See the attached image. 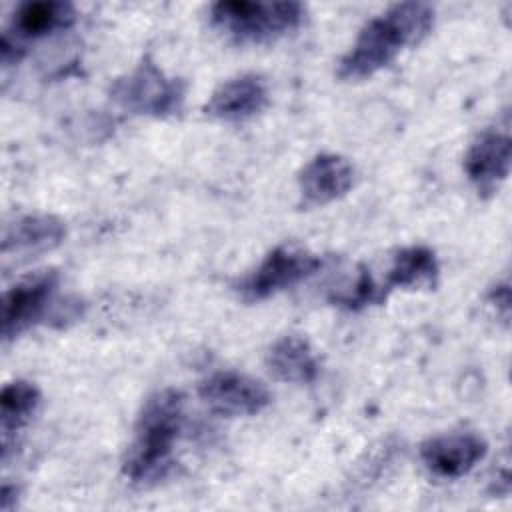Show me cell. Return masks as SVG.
<instances>
[{"mask_svg":"<svg viewBox=\"0 0 512 512\" xmlns=\"http://www.w3.org/2000/svg\"><path fill=\"white\" fill-rule=\"evenodd\" d=\"M434 24V8L426 2H400L372 18L354 46L338 62V78L362 80L388 66L404 46L418 44Z\"/></svg>","mask_w":512,"mask_h":512,"instance_id":"cell-1","label":"cell"},{"mask_svg":"<svg viewBox=\"0 0 512 512\" xmlns=\"http://www.w3.org/2000/svg\"><path fill=\"white\" fill-rule=\"evenodd\" d=\"M184 428V394L164 388L150 394L138 414L134 442L122 470L134 484L164 480L174 468V444Z\"/></svg>","mask_w":512,"mask_h":512,"instance_id":"cell-2","label":"cell"},{"mask_svg":"<svg viewBox=\"0 0 512 512\" xmlns=\"http://www.w3.org/2000/svg\"><path fill=\"white\" fill-rule=\"evenodd\" d=\"M302 18L304 6L294 0H220L210 8V20L214 28L240 44L272 42L298 28Z\"/></svg>","mask_w":512,"mask_h":512,"instance_id":"cell-3","label":"cell"},{"mask_svg":"<svg viewBox=\"0 0 512 512\" xmlns=\"http://www.w3.org/2000/svg\"><path fill=\"white\" fill-rule=\"evenodd\" d=\"M186 86L180 78L166 76L150 58H144L130 74L114 80L110 98L126 112L166 118L182 110Z\"/></svg>","mask_w":512,"mask_h":512,"instance_id":"cell-4","label":"cell"},{"mask_svg":"<svg viewBox=\"0 0 512 512\" xmlns=\"http://www.w3.org/2000/svg\"><path fill=\"white\" fill-rule=\"evenodd\" d=\"M320 266L322 260L316 254L298 248L278 246L268 252L258 268H254L236 284V292L248 302L264 300L312 276Z\"/></svg>","mask_w":512,"mask_h":512,"instance_id":"cell-5","label":"cell"},{"mask_svg":"<svg viewBox=\"0 0 512 512\" xmlns=\"http://www.w3.org/2000/svg\"><path fill=\"white\" fill-rule=\"evenodd\" d=\"M76 10L70 2L60 0H38L20 4L10 20L8 30H4L0 40L2 64H10L22 58L24 40L42 38L56 30H66L74 24Z\"/></svg>","mask_w":512,"mask_h":512,"instance_id":"cell-6","label":"cell"},{"mask_svg":"<svg viewBox=\"0 0 512 512\" xmlns=\"http://www.w3.org/2000/svg\"><path fill=\"white\" fill-rule=\"evenodd\" d=\"M198 394L212 412L222 416H252L270 404V392L262 382L234 370L206 376Z\"/></svg>","mask_w":512,"mask_h":512,"instance_id":"cell-7","label":"cell"},{"mask_svg":"<svg viewBox=\"0 0 512 512\" xmlns=\"http://www.w3.org/2000/svg\"><path fill=\"white\" fill-rule=\"evenodd\" d=\"M58 286L56 272H42L32 278H26L12 286L4 294L2 304V336L12 340L28 326L38 322L52 302V296Z\"/></svg>","mask_w":512,"mask_h":512,"instance_id":"cell-8","label":"cell"},{"mask_svg":"<svg viewBox=\"0 0 512 512\" xmlns=\"http://www.w3.org/2000/svg\"><path fill=\"white\" fill-rule=\"evenodd\" d=\"M512 144L508 130H484L464 156V172L480 196H490L510 172Z\"/></svg>","mask_w":512,"mask_h":512,"instance_id":"cell-9","label":"cell"},{"mask_svg":"<svg viewBox=\"0 0 512 512\" xmlns=\"http://www.w3.org/2000/svg\"><path fill=\"white\" fill-rule=\"evenodd\" d=\"M488 444L472 432L446 434L422 444L420 456L424 466L440 478H460L468 474L484 456Z\"/></svg>","mask_w":512,"mask_h":512,"instance_id":"cell-10","label":"cell"},{"mask_svg":"<svg viewBox=\"0 0 512 512\" xmlns=\"http://www.w3.org/2000/svg\"><path fill=\"white\" fill-rule=\"evenodd\" d=\"M268 104V86L260 74H240L220 84L204 106L206 116L224 122H242Z\"/></svg>","mask_w":512,"mask_h":512,"instance_id":"cell-11","label":"cell"},{"mask_svg":"<svg viewBox=\"0 0 512 512\" xmlns=\"http://www.w3.org/2000/svg\"><path fill=\"white\" fill-rule=\"evenodd\" d=\"M354 182L352 164L338 154H318L300 172L298 186L308 206H324L342 198Z\"/></svg>","mask_w":512,"mask_h":512,"instance_id":"cell-12","label":"cell"},{"mask_svg":"<svg viewBox=\"0 0 512 512\" xmlns=\"http://www.w3.org/2000/svg\"><path fill=\"white\" fill-rule=\"evenodd\" d=\"M66 226L50 214H26L6 224L2 234V254L30 258L54 250L62 244Z\"/></svg>","mask_w":512,"mask_h":512,"instance_id":"cell-13","label":"cell"},{"mask_svg":"<svg viewBox=\"0 0 512 512\" xmlns=\"http://www.w3.org/2000/svg\"><path fill=\"white\" fill-rule=\"evenodd\" d=\"M268 370L284 382L308 384L318 376V358L308 340L296 334L278 338L266 354Z\"/></svg>","mask_w":512,"mask_h":512,"instance_id":"cell-14","label":"cell"},{"mask_svg":"<svg viewBox=\"0 0 512 512\" xmlns=\"http://www.w3.org/2000/svg\"><path fill=\"white\" fill-rule=\"evenodd\" d=\"M40 404V390L24 380L10 382L0 392V432H2V460L8 458L16 434L28 424Z\"/></svg>","mask_w":512,"mask_h":512,"instance_id":"cell-15","label":"cell"},{"mask_svg":"<svg viewBox=\"0 0 512 512\" xmlns=\"http://www.w3.org/2000/svg\"><path fill=\"white\" fill-rule=\"evenodd\" d=\"M436 254L426 246H408L396 252L388 270L386 286L396 288H430L438 278Z\"/></svg>","mask_w":512,"mask_h":512,"instance_id":"cell-16","label":"cell"},{"mask_svg":"<svg viewBox=\"0 0 512 512\" xmlns=\"http://www.w3.org/2000/svg\"><path fill=\"white\" fill-rule=\"evenodd\" d=\"M488 300L496 308V314H500L502 320L508 322V314H510V290H508V284L502 282V284L494 286L490 290V294H488Z\"/></svg>","mask_w":512,"mask_h":512,"instance_id":"cell-17","label":"cell"},{"mask_svg":"<svg viewBox=\"0 0 512 512\" xmlns=\"http://www.w3.org/2000/svg\"><path fill=\"white\" fill-rule=\"evenodd\" d=\"M16 486H8L4 484L2 486V498H0V508L2 510H10L12 508V502H16Z\"/></svg>","mask_w":512,"mask_h":512,"instance_id":"cell-18","label":"cell"}]
</instances>
